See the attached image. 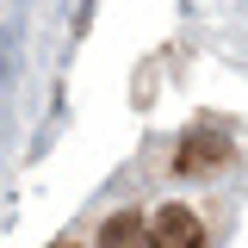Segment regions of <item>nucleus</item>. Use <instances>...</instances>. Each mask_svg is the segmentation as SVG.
Segmentation results:
<instances>
[{"label":"nucleus","mask_w":248,"mask_h":248,"mask_svg":"<svg viewBox=\"0 0 248 248\" xmlns=\"http://www.w3.org/2000/svg\"><path fill=\"white\" fill-rule=\"evenodd\" d=\"M223 161H230V137L211 130V124H205V130H186V137H180V155H174L180 174H211V168H223Z\"/></svg>","instance_id":"nucleus-1"},{"label":"nucleus","mask_w":248,"mask_h":248,"mask_svg":"<svg viewBox=\"0 0 248 248\" xmlns=\"http://www.w3.org/2000/svg\"><path fill=\"white\" fill-rule=\"evenodd\" d=\"M143 236H149V223L137 211H118V217L99 223V248H143Z\"/></svg>","instance_id":"nucleus-3"},{"label":"nucleus","mask_w":248,"mask_h":248,"mask_svg":"<svg viewBox=\"0 0 248 248\" xmlns=\"http://www.w3.org/2000/svg\"><path fill=\"white\" fill-rule=\"evenodd\" d=\"M149 248H205V230L186 205H168V211L149 223Z\"/></svg>","instance_id":"nucleus-2"}]
</instances>
